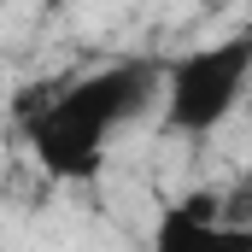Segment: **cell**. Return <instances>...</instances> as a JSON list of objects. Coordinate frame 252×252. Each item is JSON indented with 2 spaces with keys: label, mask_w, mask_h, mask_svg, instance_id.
Returning a JSON list of instances; mask_svg holds the SVG:
<instances>
[{
  "label": "cell",
  "mask_w": 252,
  "mask_h": 252,
  "mask_svg": "<svg viewBox=\"0 0 252 252\" xmlns=\"http://www.w3.org/2000/svg\"><path fill=\"white\" fill-rule=\"evenodd\" d=\"M35 100H24V141L35 153V164L53 182H94L106 170L112 135L147 118V106L164 94V64L158 59H118L100 64L88 76H70L53 94L30 88Z\"/></svg>",
  "instance_id": "cell-1"
},
{
  "label": "cell",
  "mask_w": 252,
  "mask_h": 252,
  "mask_svg": "<svg viewBox=\"0 0 252 252\" xmlns=\"http://www.w3.org/2000/svg\"><path fill=\"white\" fill-rule=\"evenodd\" d=\"M247 82H252V24L164 64V94H158L164 129L170 135H211L241 106Z\"/></svg>",
  "instance_id": "cell-2"
},
{
  "label": "cell",
  "mask_w": 252,
  "mask_h": 252,
  "mask_svg": "<svg viewBox=\"0 0 252 252\" xmlns=\"http://www.w3.org/2000/svg\"><path fill=\"white\" fill-rule=\"evenodd\" d=\"M147 252H252V223L217 217V199L193 193V199H176L158 217Z\"/></svg>",
  "instance_id": "cell-3"
}]
</instances>
